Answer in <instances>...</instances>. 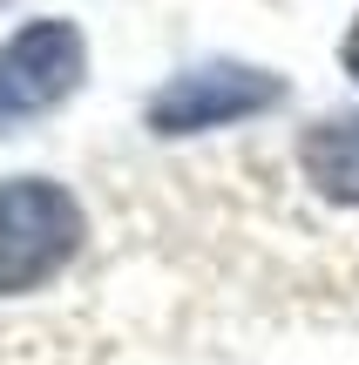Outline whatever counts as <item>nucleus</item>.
<instances>
[{
	"mask_svg": "<svg viewBox=\"0 0 359 365\" xmlns=\"http://www.w3.org/2000/svg\"><path fill=\"white\" fill-rule=\"evenodd\" d=\"M339 54H346V75L359 81V21H353V34H346V48H339Z\"/></svg>",
	"mask_w": 359,
	"mask_h": 365,
	"instance_id": "5",
	"label": "nucleus"
},
{
	"mask_svg": "<svg viewBox=\"0 0 359 365\" xmlns=\"http://www.w3.org/2000/svg\"><path fill=\"white\" fill-rule=\"evenodd\" d=\"M89 223L81 203L48 176H14L0 182V298L34 291L81 250Z\"/></svg>",
	"mask_w": 359,
	"mask_h": 365,
	"instance_id": "1",
	"label": "nucleus"
},
{
	"mask_svg": "<svg viewBox=\"0 0 359 365\" xmlns=\"http://www.w3.org/2000/svg\"><path fill=\"white\" fill-rule=\"evenodd\" d=\"M298 163H305L312 190L333 203L359 210V115H325L298 135Z\"/></svg>",
	"mask_w": 359,
	"mask_h": 365,
	"instance_id": "4",
	"label": "nucleus"
},
{
	"mask_svg": "<svg viewBox=\"0 0 359 365\" xmlns=\"http://www.w3.org/2000/svg\"><path fill=\"white\" fill-rule=\"evenodd\" d=\"M278 102H285L278 75L244 68V61H203V68H183L176 81H163L149 95V129L156 135H203V129L251 122V115H265Z\"/></svg>",
	"mask_w": 359,
	"mask_h": 365,
	"instance_id": "2",
	"label": "nucleus"
},
{
	"mask_svg": "<svg viewBox=\"0 0 359 365\" xmlns=\"http://www.w3.org/2000/svg\"><path fill=\"white\" fill-rule=\"evenodd\" d=\"M81 68H89V48L75 21H27L0 48V122L48 115L81 88Z\"/></svg>",
	"mask_w": 359,
	"mask_h": 365,
	"instance_id": "3",
	"label": "nucleus"
}]
</instances>
